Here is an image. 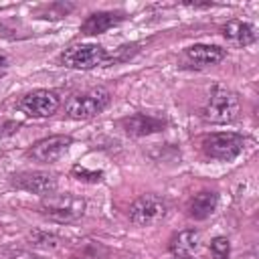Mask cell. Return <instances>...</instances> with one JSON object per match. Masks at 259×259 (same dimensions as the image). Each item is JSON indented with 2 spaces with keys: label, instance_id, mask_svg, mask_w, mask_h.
Segmentation results:
<instances>
[{
  "label": "cell",
  "instance_id": "1",
  "mask_svg": "<svg viewBox=\"0 0 259 259\" xmlns=\"http://www.w3.org/2000/svg\"><path fill=\"white\" fill-rule=\"evenodd\" d=\"M87 202L81 196H75L71 192H51L40 198L38 212L59 225H69L79 221L85 214Z\"/></svg>",
  "mask_w": 259,
  "mask_h": 259
},
{
  "label": "cell",
  "instance_id": "2",
  "mask_svg": "<svg viewBox=\"0 0 259 259\" xmlns=\"http://www.w3.org/2000/svg\"><path fill=\"white\" fill-rule=\"evenodd\" d=\"M239 113H241L239 95L225 85H214L202 107V117L208 123L227 125V123H233L239 117Z\"/></svg>",
  "mask_w": 259,
  "mask_h": 259
},
{
  "label": "cell",
  "instance_id": "3",
  "mask_svg": "<svg viewBox=\"0 0 259 259\" xmlns=\"http://www.w3.org/2000/svg\"><path fill=\"white\" fill-rule=\"evenodd\" d=\"M111 103V93L103 87H91L79 93H73L65 101V113L71 119H91L99 113H103Z\"/></svg>",
  "mask_w": 259,
  "mask_h": 259
},
{
  "label": "cell",
  "instance_id": "4",
  "mask_svg": "<svg viewBox=\"0 0 259 259\" xmlns=\"http://www.w3.org/2000/svg\"><path fill=\"white\" fill-rule=\"evenodd\" d=\"M245 136L237 132H210L202 136L200 150L208 160L231 162L245 150Z\"/></svg>",
  "mask_w": 259,
  "mask_h": 259
},
{
  "label": "cell",
  "instance_id": "5",
  "mask_svg": "<svg viewBox=\"0 0 259 259\" xmlns=\"http://www.w3.org/2000/svg\"><path fill=\"white\" fill-rule=\"evenodd\" d=\"M107 51L97 45V42H79L67 47L61 55L59 61L67 69H77V71H89L95 67H101L107 63Z\"/></svg>",
  "mask_w": 259,
  "mask_h": 259
},
{
  "label": "cell",
  "instance_id": "6",
  "mask_svg": "<svg viewBox=\"0 0 259 259\" xmlns=\"http://www.w3.org/2000/svg\"><path fill=\"white\" fill-rule=\"evenodd\" d=\"M18 111H22L26 117L32 119H42V117H51L59 111L61 107V97L57 91L53 89H32L28 93H24L18 101H16Z\"/></svg>",
  "mask_w": 259,
  "mask_h": 259
},
{
  "label": "cell",
  "instance_id": "7",
  "mask_svg": "<svg viewBox=\"0 0 259 259\" xmlns=\"http://www.w3.org/2000/svg\"><path fill=\"white\" fill-rule=\"evenodd\" d=\"M10 186L28 194H38L40 198L57 190V174L49 170H20L10 174Z\"/></svg>",
  "mask_w": 259,
  "mask_h": 259
},
{
  "label": "cell",
  "instance_id": "8",
  "mask_svg": "<svg viewBox=\"0 0 259 259\" xmlns=\"http://www.w3.org/2000/svg\"><path fill=\"white\" fill-rule=\"evenodd\" d=\"M166 212H168V204L158 194H142L127 208L130 221L134 225H138V227L156 225L158 221H162L166 217Z\"/></svg>",
  "mask_w": 259,
  "mask_h": 259
},
{
  "label": "cell",
  "instance_id": "9",
  "mask_svg": "<svg viewBox=\"0 0 259 259\" xmlns=\"http://www.w3.org/2000/svg\"><path fill=\"white\" fill-rule=\"evenodd\" d=\"M73 142L75 140L69 134H55V136L40 138L26 150V158H30L34 162H40V164H53L69 152Z\"/></svg>",
  "mask_w": 259,
  "mask_h": 259
},
{
  "label": "cell",
  "instance_id": "10",
  "mask_svg": "<svg viewBox=\"0 0 259 259\" xmlns=\"http://www.w3.org/2000/svg\"><path fill=\"white\" fill-rule=\"evenodd\" d=\"M168 125V121L164 117L152 115V113H132L119 119V127L130 136V138H144V136H152L158 132H164Z\"/></svg>",
  "mask_w": 259,
  "mask_h": 259
},
{
  "label": "cell",
  "instance_id": "11",
  "mask_svg": "<svg viewBox=\"0 0 259 259\" xmlns=\"http://www.w3.org/2000/svg\"><path fill=\"white\" fill-rule=\"evenodd\" d=\"M125 12L121 10H97V12H91L79 26V32L83 36H97V34H103L107 32L109 28L121 24L125 20Z\"/></svg>",
  "mask_w": 259,
  "mask_h": 259
},
{
  "label": "cell",
  "instance_id": "12",
  "mask_svg": "<svg viewBox=\"0 0 259 259\" xmlns=\"http://www.w3.org/2000/svg\"><path fill=\"white\" fill-rule=\"evenodd\" d=\"M184 57L198 67H212V65H219L227 57V49H223L219 45L196 42V45H190L184 49Z\"/></svg>",
  "mask_w": 259,
  "mask_h": 259
},
{
  "label": "cell",
  "instance_id": "13",
  "mask_svg": "<svg viewBox=\"0 0 259 259\" xmlns=\"http://www.w3.org/2000/svg\"><path fill=\"white\" fill-rule=\"evenodd\" d=\"M219 206V192L214 190H200L192 194L186 202V214L194 221H206Z\"/></svg>",
  "mask_w": 259,
  "mask_h": 259
},
{
  "label": "cell",
  "instance_id": "14",
  "mask_svg": "<svg viewBox=\"0 0 259 259\" xmlns=\"http://www.w3.org/2000/svg\"><path fill=\"white\" fill-rule=\"evenodd\" d=\"M221 34L225 36L227 42L235 45V47H249L257 40V32L255 26L251 22L245 20H229L221 26Z\"/></svg>",
  "mask_w": 259,
  "mask_h": 259
},
{
  "label": "cell",
  "instance_id": "15",
  "mask_svg": "<svg viewBox=\"0 0 259 259\" xmlns=\"http://www.w3.org/2000/svg\"><path fill=\"white\" fill-rule=\"evenodd\" d=\"M200 245V231L198 229H182L170 237L168 249L172 255H190Z\"/></svg>",
  "mask_w": 259,
  "mask_h": 259
},
{
  "label": "cell",
  "instance_id": "16",
  "mask_svg": "<svg viewBox=\"0 0 259 259\" xmlns=\"http://www.w3.org/2000/svg\"><path fill=\"white\" fill-rule=\"evenodd\" d=\"M73 10H75V4L73 2H49V4L38 6L34 10V16L36 18H42V20H63Z\"/></svg>",
  "mask_w": 259,
  "mask_h": 259
},
{
  "label": "cell",
  "instance_id": "17",
  "mask_svg": "<svg viewBox=\"0 0 259 259\" xmlns=\"http://www.w3.org/2000/svg\"><path fill=\"white\" fill-rule=\"evenodd\" d=\"M28 241L32 247H38V249H57L61 247L63 239L57 235V233H51V231H42V229H34L28 233Z\"/></svg>",
  "mask_w": 259,
  "mask_h": 259
},
{
  "label": "cell",
  "instance_id": "18",
  "mask_svg": "<svg viewBox=\"0 0 259 259\" xmlns=\"http://www.w3.org/2000/svg\"><path fill=\"white\" fill-rule=\"evenodd\" d=\"M71 176H73L75 180L87 182V184H97V182L103 180V172H101V170H87L85 166H79V164H75V166L71 168Z\"/></svg>",
  "mask_w": 259,
  "mask_h": 259
},
{
  "label": "cell",
  "instance_id": "19",
  "mask_svg": "<svg viewBox=\"0 0 259 259\" xmlns=\"http://www.w3.org/2000/svg\"><path fill=\"white\" fill-rule=\"evenodd\" d=\"M210 253L214 259H229L231 257V241L227 237H214L210 241Z\"/></svg>",
  "mask_w": 259,
  "mask_h": 259
},
{
  "label": "cell",
  "instance_id": "20",
  "mask_svg": "<svg viewBox=\"0 0 259 259\" xmlns=\"http://www.w3.org/2000/svg\"><path fill=\"white\" fill-rule=\"evenodd\" d=\"M22 127V121L18 119H0V138H8L12 134H16Z\"/></svg>",
  "mask_w": 259,
  "mask_h": 259
},
{
  "label": "cell",
  "instance_id": "21",
  "mask_svg": "<svg viewBox=\"0 0 259 259\" xmlns=\"http://www.w3.org/2000/svg\"><path fill=\"white\" fill-rule=\"evenodd\" d=\"M0 259H36V257L28 251H22V249H2Z\"/></svg>",
  "mask_w": 259,
  "mask_h": 259
},
{
  "label": "cell",
  "instance_id": "22",
  "mask_svg": "<svg viewBox=\"0 0 259 259\" xmlns=\"http://www.w3.org/2000/svg\"><path fill=\"white\" fill-rule=\"evenodd\" d=\"M8 73V59L4 55H0V79Z\"/></svg>",
  "mask_w": 259,
  "mask_h": 259
},
{
  "label": "cell",
  "instance_id": "23",
  "mask_svg": "<svg viewBox=\"0 0 259 259\" xmlns=\"http://www.w3.org/2000/svg\"><path fill=\"white\" fill-rule=\"evenodd\" d=\"M186 6H194V8H210L212 2H186Z\"/></svg>",
  "mask_w": 259,
  "mask_h": 259
},
{
  "label": "cell",
  "instance_id": "24",
  "mask_svg": "<svg viewBox=\"0 0 259 259\" xmlns=\"http://www.w3.org/2000/svg\"><path fill=\"white\" fill-rule=\"evenodd\" d=\"M172 259H192V257L190 255H174Z\"/></svg>",
  "mask_w": 259,
  "mask_h": 259
}]
</instances>
